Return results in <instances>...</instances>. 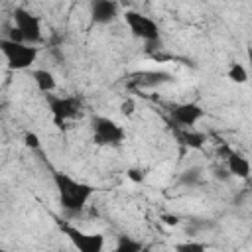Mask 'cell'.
Here are the masks:
<instances>
[{
  "mask_svg": "<svg viewBox=\"0 0 252 252\" xmlns=\"http://www.w3.org/2000/svg\"><path fill=\"white\" fill-rule=\"evenodd\" d=\"M177 138H179V142H181L183 146H187V148H201V146L205 144V136H203L201 132L191 130V128L181 130V132L177 134Z\"/></svg>",
  "mask_w": 252,
  "mask_h": 252,
  "instance_id": "cell-12",
  "label": "cell"
},
{
  "mask_svg": "<svg viewBox=\"0 0 252 252\" xmlns=\"http://www.w3.org/2000/svg\"><path fill=\"white\" fill-rule=\"evenodd\" d=\"M171 81V75L169 73H163V71H152V73H144L140 83L144 87H156V85H161V83H167Z\"/></svg>",
  "mask_w": 252,
  "mask_h": 252,
  "instance_id": "cell-15",
  "label": "cell"
},
{
  "mask_svg": "<svg viewBox=\"0 0 252 252\" xmlns=\"http://www.w3.org/2000/svg\"><path fill=\"white\" fill-rule=\"evenodd\" d=\"M63 230L79 252H102L104 248V236L100 232H85L69 224H65Z\"/></svg>",
  "mask_w": 252,
  "mask_h": 252,
  "instance_id": "cell-6",
  "label": "cell"
},
{
  "mask_svg": "<svg viewBox=\"0 0 252 252\" xmlns=\"http://www.w3.org/2000/svg\"><path fill=\"white\" fill-rule=\"evenodd\" d=\"M128 177H130L134 183H142V181H144V173H142L140 169H130V171H128Z\"/></svg>",
  "mask_w": 252,
  "mask_h": 252,
  "instance_id": "cell-20",
  "label": "cell"
},
{
  "mask_svg": "<svg viewBox=\"0 0 252 252\" xmlns=\"http://www.w3.org/2000/svg\"><path fill=\"white\" fill-rule=\"evenodd\" d=\"M175 252H207V244L199 240H187V242H179L175 246Z\"/></svg>",
  "mask_w": 252,
  "mask_h": 252,
  "instance_id": "cell-17",
  "label": "cell"
},
{
  "mask_svg": "<svg viewBox=\"0 0 252 252\" xmlns=\"http://www.w3.org/2000/svg\"><path fill=\"white\" fill-rule=\"evenodd\" d=\"M32 77H33V81H35V85H37V89L41 93H51L55 89V77H53L51 71H47V69H35L32 73Z\"/></svg>",
  "mask_w": 252,
  "mask_h": 252,
  "instance_id": "cell-11",
  "label": "cell"
},
{
  "mask_svg": "<svg viewBox=\"0 0 252 252\" xmlns=\"http://www.w3.org/2000/svg\"><path fill=\"white\" fill-rule=\"evenodd\" d=\"M228 79H230L232 83L242 85V83L248 81V73H246V69H244L240 63H232L230 69H228Z\"/></svg>",
  "mask_w": 252,
  "mask_h": 252,
  "instance_id": "cell-16",
  "label": "cell"
},
{
  "mask_svg": "<svg viewBox=\"0 0 252 252\" xmlns=\"http://www.w3.org/2000/svg\"><path fill=\"white\" fill-rule=\"evenodd\" d=\"M0 51L4 53L10 69H28L37 57V47L30 43H16L10 39L0 41Z\"/></svg>",
  "mask_w": 252,
  "mask_h": 252,
  "instance_id": "cell-2",
  "label": "cell"
},
{
  "mask_svg": "<svg viewBox=\"0 0 252 252\" xmlns=\"http://www.w3.org/2000/svg\"><path fill=\"white\" fill-rule=\"evenodd\" d=\"M24 142H26V146L32 148V150H37V148H39V138H37L33 132H26Z\"/></svg>",
  "mask_w": 252,
  "mask_h": 252,
  "instance_id": "cell-18",
  "label": "cell"
},
{
  "mask_svg": "<svg viewBox=\"0 0 252 252\" xmlns=\"http://www.w3.org/2000/svg\"><path fill=\"white\" fill-rule=\"evenodd\" d=\"M142 250H144V246L140 240L130 238V236H118V242L112 252H142Z\"/></svg>",
  "mask_w": 252,
  "mask_h": 252,
  "instance_id": "cell-14",
  "label": "cell"
},
{
  "mask_svg": "<svg viewBox=\"0 0 252 252\" xmlns=\"http://www.w3.org/2000/svg\"><path fill=\"white\" fill-rule=\"evenodd\" d=\"M226 169H228L230 175L240 177V179H246L250 175V161L242 154L230 152L228 158H226Z\"/></svg>",
  "mask_w": 252,
  "mask_h": 252,
  "instance_id": "cell-10",
  "label": "cell"
},
{
  "mask_svg": "<svg viewBox=\"0 0 252 252\" xmlns=\"http://www.w3.org/2000/svg\"><path fill=\"white\" fill-rule=\"evenodd\" d=\"M124 20L132 32L134 37L138 39H144L146 43H156L159 41V28L158 24L150 18V16H144L140 12H134V10H128L124 14Z\"/></svg>",
  "mask_w": 252,
  "mask_h": 252,
  "instance_id": "cell-3",
  "label": "cell"
},
{
  "mask_svg": "<svg viewBox=\"0 0 252 252\" xmlns=\"http://www.w3.org/2000/svg\"><path fill=\"white\" fill-rule=\"evenodd\" d=\"M12 16H14V28L24 37V43L33 45L41 39V24H39L37 16H33L26 8H16Z\"/></svg>",
  "mask_w": 252,
  "mask_h": 252,
  "instance_id": "cell-5",
  "label": "cell"
},
{
  "mask_svg": "<svg viewBox=\"0 0 252 252\" xmlns=\"http://www.w3.org/2000/svg\"><path fill=\"white\" fill-rule=\"evenodd\" d=\"M93 140L98 146H116L124 140V130L120 124L106 116L93 118Z\"/></svg>",
  "mask_w": 252,
  "mask_h": 252,
  "instance_id": "cell-4",
  "label": "cell"
},
{
  "mask_svg": "<svg viewBox=\"0 0 252 252\" xmlns=\"http://www.w3.org/2000/svg\"><path fill=\"white\" fill-rule=\"evenodd\" d=\"M134 108H136V104H134V100H132V98H128V100H124V102L120 104V112H122L124 116H132Z\"/></svg>",
  "mask_w": 252,
  "mask_h": 252,
  "instance_id": "cell-19",
  "label": "cell"
},
{
  "mask_svg": "<svg viewBox=\"0 0 252 252\" xmlns=\"http://www.w3.org/2000/svg\"><path fill=\"white\" fill-rule=\"evenodd\" d=\"M203 114H205V110L197 102H183L171 110V120L185 130V128L195 126L203 118Z\"/></svg>",
  "mask_w": 252,
  "mask_h": 252,
  "instance_id": "cell-8",
  "label": "cell"
},
{
  "mask_svg": "<svg viewBox=\"0 0 252 252\" xmlns=\"http://www.w3.org/2000/svg\"><path fill=\"white\" fill-rule=\"evenodd\" d=\"M161 219L165 220V224H177V222H179V219H177L175 215H163Z\"/></svg>",
  "mask_w": 252,
  "mask_h": 252,
  "instance_id": "cell-21",
  "label": "cell"
},
{
  "mask_svg": "<svg viewBox=\"0 0 252 252\" xmlns=\"http://www.w3.org/2000/svg\"><path fill=\"white\" fill-rule=\"evenodd\" d=\"M49 110L55 124H63L81 112V100L75 96H49Z\"/></svg>",
  "mask_w": 252,
  "mask_h": 252,
  "instance_id": "cell-7",
  "label": "cell"
},
{
  "mask_svg": "<svg viewBox=\"0 0 252 252\" xmlns=\"http://www.w3.org/2000/svg\"><path fill=\"white\" fill-rule=\"evenodd\" d=\"M201 181H203V169L201 167H189L179 177V183L187 185V187H197V185H201Z\"/></svg>",
  "mask_w": 252,
  "mask_h": 252,
  "instance_id": "cell-13",
  "label": "cell"
},
{
  "mask_svg": "<svg viewBox=\"0 0 252 252\" xmlns=\"http://www.w3.org/2000/svg\"><path fill=\"white\" fill-rule=\"evenodd\" d=\"M116 16H118V6L110 0H94L91 6V18L98 26H106L114 22Z\"/></svg>",
  "mask_w": 252,
  "mask_h": 252,
  "instance_id": "cell-9",
  "label": "cell"
},
{
  "mask_svg": "<svg viewBox=\"0 0 252 252\" xmlns=\"http://www.w3.org/2000/svg\"><path fill=\"white\" fill-rule=\"evenodd\" d=\"M53 183L59 195V203L61 209L67 213H79L81 209H85V205L89 203V199L93 197L94 189L89 183L77 181L67 173L55 171L53 173Z\"/></svg>",
  "mask_w": 252,
  "mask_h": 252,
  "instance_id": "cell-1",
  "label": "cell"
}]
</instances>
